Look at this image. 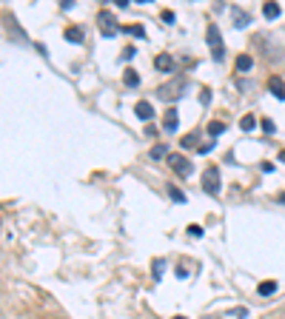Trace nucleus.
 Instances as JSON below:
<instances>
[{"mask_svg": "<svg viewBox=\"0 0 285 319\" xmlns=\"http://www.w3.org/2000/svg\"><path fill=\"white\" fill-rule=\"evenodd\" d=\"M231 12H234V23H237V29L248 26V20H251V17L245 15V12H240V9H231Z\"/></svg>", "mask_w": 285, "mask_h": 319, "instance_id": "6ab92c4d", "label": "nucleus"}, {"mask_svg": "<svg viewBox=\"0 0 285 319\" xmlns=\"http://www.w3.org/2000/svg\"><path fill=\"white\" fill-rule=\"evenodd\" d=\"M177 276H180V279H185V276H188V271H185L183 265H177Z\"/></svg>", "mask_w": 285, "mask_h": 319, "instance_id": "c85d7f7f", "label": "nucleus"}, {"mask_svg": "<svg viewBox=\"0 0 285 319\" xmlns=\"http://www.w3.org/2000/svg\"><path fill=\"white\" fill-rule=\"evenodd\" d=\"M240 128H242V131H254V128H257V117H254V114H245V117L240 120Z\"/></svg>", "mask_w": 285, "mask_h": 319, "instance_id": "a211bd4d", "label": "nucleus"}, {"mask_svg": "<svg viewBox=\"0 0 285 319\" xmlns=\"http://www.w3.org/2000/svg\"><path fill=\"white\" fill-rule=\"evenodd\" d=\"M163 271H166V259H154L151 262V276L154 279H163Z\"/></svg>", "mask_w": 285, "mask_h": 319, "instance_id": "2eb2a0df", "label": "nucleus"}, {"mask_svg": "<svg viewBox=\"0 0 285 319\" xmlns=\"http://www.w3.org/2000/svg\"><path fill=\"white\" fill-rule=\"evenodd\" d=\"M177 128H180V114H177V108H168L166 120H163V131H166V134H174Z\"/></svg>", "mask_w": 285, "mask_h": 319, "instance_id": "423d86ee", "label": "nucleus"}, {"mask_svg": "<svg viewBox=\"0 0 285 319\" xmlns=\"http://www.w3.org/2000/svg\"><path fill=\"white\" fill-rule=\"evenodd\" d=\"M120 32L132 34V37H146V29H143V23H132V26H120Z\"/></svg>", "mask_w": 285, "mask_h": 319, "instance_id": "4468645a", "label": "nucleus"}, {"mask_svg": "<svg viewBox=\"0 0 285 319\" xmlns=\"http://www.w3.org/2000/svg\"><path fill=\"white\" fill-rule=\"evenodd\" d=\"M126 85H129V88H137V85H140V74H137L134 68H126Z\"/></svg>", "mask_w": 285, "mask_h": 319, "instance_id": "f3484780", "label": "nucleus"}, {"mask_svg": "<svg viewBox=\"0 0 285 319\" xmlns=\"http://www.w3.org/2000/svg\"><path fill=\"white\" fill-rule=\"evenodd\" d=\"M180 91H185L183 77H177L174 83H168V85H160V88H157V97H160V100H174V97H180Z\"/></svg>", "mask_w": 285, "mask_h": 319, "instance_id": "20e7f679", "label": "nucleus"}, {"mask_svg": "<svg viewBox=\"0 0 285 319\" xmlns=\"http://www.w3.org/2000/svg\"><path fill=\"white\" fill-rule=\"evenodd\" d=\"M137 54V49H132V46H129V49L123 51V60H132V57H134Z\"/></svg>", "mask_w": 285, "mask_h": 319, "instance_id": "bb28decb", "label": "nucleus"}, {"mask_svg": "<svg viewBox=\"0 0 285 319\" xmlns=\"http://www.w3.org/2000/svg\"><path fill=\"white\" fill-rule=\"evenodd\" d=\"M154 68H157V71H163V74H171V71H174V57L166 54V51H163V54H157V57H154Z\"/></svg>", "mask_w": 285, "mask_h": 319, "instance_id": "0eeeda50", "label": "nucleus"}, {"mask_svg": "<svg viewBox=\"0 0 285 319\" xmlns=\"http://www.w3.org/2000/svg\"><path fill=\"white\" fill-rule=\"evenodd\" d=\"M251 68H254V57H251V54H240V57H237V71L248 74Z\"/></svg>", "mask_w": 285, "mask_h": 319, "instance_id": "9b49d317", "label": "nucleus"}, {"mask_svg": "<svg viewBox=\"0 0 285 319\" xmlns=\"http://www.w3.org/2000/svg\"><path fill=\"white\" fill-rule=\"evenodd\" d=\"M180 143H183V149H191V146H197V131H191V134H185L183 140H180Z\"/></svg>", "mask_w": 285, "mask_h": 319, "instance_id": "4be33fe9", "label": "nucleus"}, {"mask_svg": "<svg viewBox=\"0 0 285 319\" xmlns=\"http://www.w3.org/2000/svg\"><path fill=\"white\" fill-rule=\"evenodd\" d=\"M168 197H171V200H177V202H185V194L180 191V188H174V185H168Z\"/></svg>", "mask_w": 285, "mask_h": 319, "instance_id": "412c9836", "label": "nucleus"}, {"mask_svg": "<svg viewBox=\"0 0 285 319\" xmlns=\"http://www.w3.org/2000/svg\"><path fill=\"white\" fill-rule=\"evenodd\" d=\"M163 20H166V23H174V20H177V15H174L171 9H166V12H163Z\"/></svg>", "mask_w": 285, "mask_h": 319, "instance_id": "393cba45", "label": "nucleus"}, {"mask_svg": "<svg viewBox=\"0 0 285 319\" xmlns=\"http://www.w3.org/2000/svg\"><path fill=\"white\" fill-rule=\"evenodd\" d=\"M280 163H285V149H283V151H280Z\"/></svg>", "mask_w": 285, "mask_h": 319, "instance_id": "c756f323", "label": "nucleus"}, {"mask_svg": "<svg viewBox=\"0 0 285 319\" xmlns=\"http://www.w3.org/2000/svg\"><path fill=\"white\" fill-rule=\"evenodd\" d=\"M63 37H66L68 43H83V40H86V32L80 29V26H68L66 32H63Z\"/></svg>", "mask_w": 285, "mask_h": 319, "instance_id": "1a4fd4ad", "label": "nucleus"}, {"mask_svg": "<svg viewBox=\"0 0 285 319\" xmlns=\"http://www.w3.org/2000/svg\"><path fill=\"white\" fill-rule=\"evenodd\" d=\"M222 131H225V123H222V120H211V123H208V134L211 137H219Z\"/></svg>", "mask_w": 285, "mask_h": 319, "instance_id": "dca6fc26", "label": "nucleus"}, {"mask_svg": "<svg viewBox=\"0 0 285 319\" xmlns=\"http://www.w3.org/2000/svg\"><path fill=\"white\" fill-rule=\"evenodd\" d=\"M97 23H100V34H103V37H114V34L120 32L114 15H111V12H106V9L97 15Z\"/></svg>", "mask_w": 285, "mask_h": 319, "instance_id": "7ed1b4c3", "label": "nucleus"}, {"mask_svg": "<svg viewBox=\"0 0 285 319\" xmlns=\"http://www.w3.org/2000/svg\"><path fill=\"white\" fill-rule=\"evenodd\" d=\"M231 314H234L237 319H245V317H248V311H245V308H234V311H231Z\"/></svg>", "mask_w": 285, "mask_h": 319, "instance_id": "a878e982", "label": "nucleus"}, {"mask_svg": "<svg viewBox=\"0 0 285 319\" xmlns=\"http://www.w3.org/2000/svg\"><path fill=\"white\" fill-rule=\"evenodd\" d=\"M268 88H271V94H274L277 100H285V83H283V77H271Z\"/></svg>", "mask_w": 285, "mask_h": 319, "instance_id": "9d476101", "label": "nucleus"}, {"mask_svg": "<svg viewBox=\"0 0 285 319\" xmlns=\"http://www.w3.org/2000/svg\"><path fill=\"white\" fill-rule=\"evenodd\" d=\"M211 149H214V143H202V146H200V154H208Z\"/></svg>", "mask_w": 285, "mask_h": 319, "instance_id": "cd10ccee", "label": "nucleus"}, {"mask_svg": "<svg viewBox=\"0 0 285 319\" xmlns=\"http://www.w3.org/2000/svg\"><path fill=\"white\" fill-rule=\"evenodd\" d=\"M263 15L268 17V20H277V17L283 15V9H280V3H265L263 6Z\"/></svg>", "mask_w": 285, "mask_h": 319, "instance_id": "ddd939ff", "label": "nucleus"}, {"mask_svg": "<svg viewBox=\"0 0 285 319\" xmlns=\"http://www.w3.org/2000/svg\"><path fill=\"white\" fill-rule=\"evenodd\" d=\"M205 40H208V46H211V57L222 63L225 60V46H222V34H219L217 23H211L208 29H205Z\"/></svg>", "mask_w": 285, "mask_h": 319, "instance_id": "f257e3e1", "label": "nucleus"}, {"mask_svg": "<svg viewBox=\"0 0 285 319\" xmlns=\"http://www.w3.org/2000/svg\"><path fill=\"white\" fill-rule=\"evenodd\" d=\"M168 166L174 168V171H177V174H180V177H191V171H194V166H191V163H188V160H185L183 154H168V160H166Z\"/></svg>", "mask_w": 285, "mask_h": 319, "instance_id": "39448f33", "label": "nucleus"}, {"mask_svg": "<svg viewBox=\"0 0 285 319\" xmlns=\"http://www.w3.org/2000/svg\"><path fill=\"white\" fill-rule=\"evenodd\" d=\"M202 191L211 194V197H217L219 194V171H217V166L205 168V174H202Z\"/></svg>", "mask_w": 285, "mask_h": 319, "instance_id": "f03ea898", "label": "nucleus"}, {"mask_svg": "<svg viewBox=\"0 0 285 319\" xmlns=\"http://www.w3.org/2000/svg\"><path fill=\"white\" fill-rule=\"evenodd\" d=\"M277 282H274V279H268V282H260V285H257V294H260V297H274V294H277Z\"/></svg>", "mask_w": 285, "mask_h": 319, "instance_id": "f8f14e48", "label": "nucleus"}, {"mask_svg": "<svg viewBox=\"0 0 285 319\" xmlns=\"http://www.w3.org/2000/svg\"><path fill=\"white\" fill-rule=\"evenodd\" d=\"M166 154H168V146H166V143H160V146H154V149H151L149 157H151V160H163Z\"/></svg>", "mask_w": 285, "mask_h": 319, "instance_id": "aec40b11", "label": "nucleus"}, {"mask_svg": "<svg viewBox=\"0 0 285 319\" xmlns=\"http://www.w3.org/2000/svg\"><path fill=\"white\" fill-rule=\"evenodd\" d=\"M263 131H268V134H274V131H277V126H274L271 120H263Z\"/></svg>", "mask_w": 285, "mask_h": 319, "instance_id": "b1692460", "label": "nucleus"}, {"mask_svg": "<svg viewBox=\"0 0 285 319\" xmlns=\"http://www.w3.org/2000/svg\"><path fill=\"white\" fill-rule=\"evenodd\" d=\"M134 114H137L140 120H146V123H151V120H154V106H151L149 100H140V103L134 106Z\"/></svg>", "mask_w": 285, "mask_h": 319, "instance_id": "6e6552de", "label": "nucleus"}, {"mask_svg": "<svg viewBox=\"0 0 285 319\" xmlns=\"http://www.w3.org/2000/svg\"><path fill=\"white\" fill-rule=\"evenodd\" d=\"M174 319H185V317H174Z\"/></svg>", "mask_w": 285, "mask_h": 319, "instance_id": "7c9ffc66", "label": "nucleus"}, {"mask_svg": "<svg viewBox=\"0 0 285 319\" xmlns=\"http://www.w3.org/2000/svg\"><path fill=\"white\" fill-rule=\"evenodd\" d=\"M188 236H197V239H200V236H202V225H188Z\"/></svg>", "mask_w": 285, "mask_h": 319, "instance_id": "5701e85b", "label": "nucleus"}]
</instances>
